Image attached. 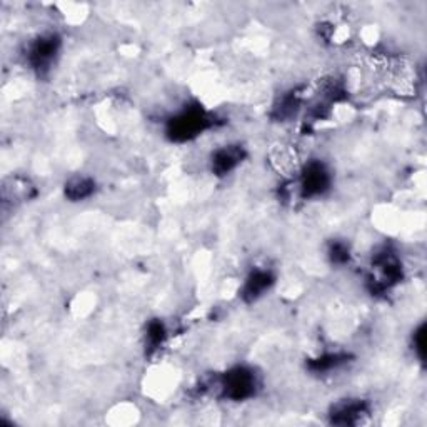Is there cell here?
<instances>
[{"label": "cell", "mask_w": 427, "mask_h": 427, "mask_svg": "<svg viewBox=\"0 0 427 427\" xmlns=\"http://www.w3.org/2000/svg\"><path fill=\"white\" fill-rule=\"evenodd\" d=\"M255 387V378L254 374L246 369L238 367L234 371H231L226 376V380H224V391H226V395H229L231 399H235V401H240V399H246L254 392Z\"/></svg>", "instance_id": "6da1fadb"}, {"label": "cell", "mask_w": 427, "mask_h": 427, "mask_svg": "<svg viewBox=\"0 0 427 427\" xmlns=\"http://www.w3.org/2000/svg\"><path fill=\"white\" fill-rule=\"evenodd\" d=\"M57 52V38H54V36L50 37H41L36 44L32 45L30 49V60L34 62L36 67H44L52 62L54 56Z\"/></svg>", "instance_id": "7a4b0ae2"}, {"label": "cell", "mask_w": 427, "mask_h": 427, "mask_svg": "<svg viewBox=\"0 0 427 427\" xmlns=\"http://www.w3.org/2000/svg\"><path fill=\"white\" fill-rule=\"evenodd\" d=\"M273 284V275L267 270H255L247 277L246 286H244V296L249 299H257L264 294V290H267Z\"/></svg>", "instance_id": "3957f363"}, {"label": "cell", "mask_w": 427, "mask_h": 427, "mask_svg": "<svg viewBox=\"0 0 427 427\" xmlns=\"http://www.w3.org/2000/svg\"><path fill=\"white\" fill-rule=\"evenodd\" d=\"M242 157V154L239 152L235 147H227V149H220L217 150L216 155H214L212 167L216 169L217 174H227L238 165V162Z\"/></svg>", "instance_id": "277c9868"}, {"label": "cell", "mask_w": 427, "mask_h": 427, "mask_svg": "<svg viewBox=\"0 0 427 427\" xmlns=\"http://www.w3.org/2000/svg\"><path fill=\"white\" fill-rule=\"evenodd\" d=\"M92 187H94V184L89 178H76V181H72L69 184V187H65V194L71 199L76 200L85 199V197H89L92 194Z\"/></svg>", "instance_id": "5b68a950"}]
</instances>
